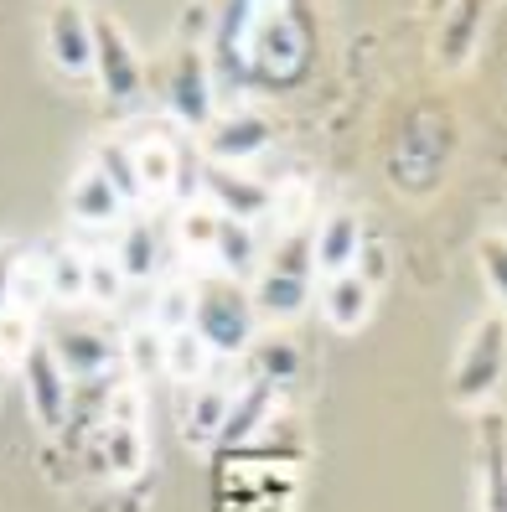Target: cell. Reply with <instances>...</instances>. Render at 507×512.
Wrapping results in <instances>:
<instances>
[{
	"label": "cell",
	"mask_w": 507,
	"mask_h": 512,
	"mask_svg": "<svg viewBox=\"0 0 507 512\" xmlns=\"http://www.w3.org/2000/svg\"><path fill=\"white\" fill-rule=\"evenodd\" d=\"M207 57L218 99H228L233 88H264V94L301 88L316 68L311 0H223Z\"/></svg>",
	"instance_id": "cell-1"
},
{
	"label": "cell",
	"mask_w": 507,
	"mask_h": 512,
	"mask_svg": "<svg viewBox=\"0 0 507 512\" xmlns=\"http://www.w3.org/2000/svg\"><path fill=\"white\" fill-rule=\"evenodd\" d=\"M52 316L42 321L37 337L52 347V357L68 368L73 383L125 373V331H119L99 306H47Z\"/></svg>",
	"instance_id": "cell-2"
},
{
	"label": "cell",
	"mask_w": 507,
	"mask_h": 512,
	"mask_svg": "<svg viewBox=\"0 0 507 512\" xmlns=\"http://www.w3.org/2000/svg\"><path fill=\"white\" fill-rule=\"evenodd\" d=\"M207 37H213V16L202 26H182V37L171 42L166 63L156 73V94L166 114L187 130H207L218 114V83H213V57H207Z\"/></svg>",
	"instance_id": "cell-3"
},
{
	"label": "cell",
	"mask_w": 507,
	"mask_h": 512,
	"mask_svg": "<svg viewBox=\"0 0 507 512\" xmlns=\"http://www.w3.org/2000/svg\"><path fill=\"white\" fill-rule=\"evenodd\" d=\"M451 161H456V119L445 114V109H430V104L409 109L399 140L389 145V176H394V187L404 197H430L445 182Z\"/></svg>",
	"instance_id": "cell-4"
},
{
	"label": "cell",
	"mask_w": 507,
	"mask_h": 512,
	"mask_svg": "<svg viewBox=\"0 0 507 512\" xmlns=\"http://www.w3.org/2000/svg\"><path fill=\"white\" fill-rule=\"evenodd\" d=\"M192 331L213 347V357H244L249 342L259 337V311L249 300V285L233 280V275H218L207 269L197 275V290H192Z\"/></svg>",
	"instance_id": "cell-5"
},
{
	"label": "cell",
	"mask_w": 507,
	"mask_h": 512,
	"mask_svg": "<svg viewBox=\"0 0 507 512\" xmlns=\"http://www.w3.org/2000/svg\"><path fill=\"white\" fill-rule=\"evenodd\" d=\"M507 373V316L487 311L466 331V342L456 352V368H451V399L461 409H492V394Z\"/></svg>",
	"instance_id": "cell-6"
},
{
	"label": "cell",
	"mask_w": 507,
	"mask_h": 512,
	"mask_svg": "<svg viewBox=\"0 0 507 512\" xmlns=\"http://www.w3.org/2000/svg\"><path fill=\"white\" fill-rule=\"evenodd\" d=\"M94 83H99V94L125 114L145 109V94H151V68L140 63L130 32L104 11H94Z\"/></svg>",
	"instance_id": "cell-7"
},
{
	"label": "cell",
	"mask_w": 507,
	"mask_h": 512,
	"mask_svg": "<svg viewBox=\"0 0 507 512\" xmlns=\"http://www.w3.org/2000/svg\"><path fill=\"white\" fill-rule=\"evenodd\" d=\"M21 388H26V409H32L37 430L42 435H63L68 414H73V378L52 357V347L42 337L21 352Z\"/></svg>",
	"instance_id": "cell-8"
},
{
	"label": "cell",
	"mask_w": 507,
	"mask_h": 512,
	"mask_svg": "<svg viewBox=\"0 0 507 512\" xmlns=\"http://www.w3.org/2000/svg\"><path fill=\"white\" fill-rule=\"evenodd\" d=\"M47 57L63 78H94V11L88 0H47Z\"/></svg>",
	"instance_id": "cell-9"
},
{
	"label": "cell",
	"mask_w": 507,
	"mask_h": 512,
	"mask_svg": "<svg viewBox=\"0 0 507 512\" xmlns=\"http://www.w3.org/2000/svg\"><path fill=\"white\" fill-rule=\"evenodd\" d=\"M270 145H275V125H270V114H259L254 104H223L213 114V125H207V161L213 166L244 171Z\"/></svg>",
	"instance_id": "cell-10"
},
{
	"label": "cell",
	"mask_w": 507,
	"mask_h": 512,
	"mask_svg": "<svg viewBox=\"0 0 507 512\" xmlns=\"http://www.w3.org/2000/svg\"><path fill=\"white\" fill-rule=\"evenodd\" d=\"M88 466L109 481H130L151 461V445H145V425L140 419H104L99 430H88Z\"/></svg>",
	"instance_id": "cell-11"
},
{
	"label": "cell",
	"mask_w": 507,
	"mask_h": 512,
	"mask_svg": "<svg viewBox=\"0 0 507 512\" xmlns=\"http://www.w3.org/2000/svg\"><path fill=\"white\" fill-rule=\"evenodd\" d=\"M202 202H213L223 218H238V223H264L275 213V192L254 182L249 171L238 166H202Z\"/></svg>",
	"instance_id": "cell-12"
},
{
	"label": "cell",
	"mask_w": 507,
	"mask_h": 512,
	"mask_svg": "<svg viewBox=\"0 0 507 512\" xmlns=\"http://www.w3.org/2000/svg\"><path fill=\"white\" fill-rule=\"evenodd\" d=\"M363 218L352 213V207H326V213L311 223V264L316 275H347V269L357 264V254H363Z\"/></svg>",
	"instance_id": "cell-13"
},
{
	"label": "cell",
	"mask_w": 507,
	"mask_h": 512,
	"mask_svg": "<svg viewBox=\"0 0 507 512\" xmlns=\"http://www.w3.org/2000/svg\"><path fill=\"white\" fill-rule=\"evenodd\" d=\"M476 512H507V419L497 409L476 419Z\"/></svg>",
	"instance_id": "cell-14"
},
{
	"label": "cell",
	"mask_w": 507,
	"mask_h": 512,
	"mask_svg": "<svg viewBox=\"0 0 507 512\" xmlns=\"http://www.w3.org/2000/svg\"><path fill=\"white\" fill-rule=\"evenodd\" d=\"M487 11L492 0H451L440 11V26H435V63L440 68H466L471 52L482 47V32H487Z\"/></svg>",
	"instance_id": "cell-15"
},
{
	"label": "cell",
	"mask_w": 507,
	"mask_h": 512,
	"mask_svg": "<svg viewBox=\"0 0 507 512\" xmlns=\"http://www.w3.org/2000/svg\"><path fill=\"white\" fill-rule=\"evenodd\" d=\"M233 394H238V383H218L213 373H207L202 383H192V388H182V435H187V445H197V450L218 445Z\"/></svg>",
	"instance_id": "cell-16"
},
{
	"label": "cell",
	"mask_w": 507,
	"mask_h": 512,
	"mask_svg": "<svg viewBox=\"0 0 507 512\" xmlns=\"http://www.w3.org/2000/svg\"><path fill=\"white\" fill-rule=\"evenodd\" d=\"M68 218H73L78 228H104V233H114L119 223L130 218V207L114 197V187L104 182V171L88 161V166L73 176V187H68Z\"/></svg>",
	"instance_id": "cell-17"
},
{
	"label": "cell",
	"mask_w": 507,
	"mask_h": 512,
	"mask_svg": "<svg viewBox=\"0 0 507 512\" xmlns=\"http://www.w3.org/2000/svg\"><path fill=\"white\" fill-rule=\"evenodd\" d=\"M249 300L259 321H295L311 300H316V280L311 275H280V269H254V285H249Z\"/></svg>",
	"instance_id": "cell-18"
},
{
	"label": "cell",
	"mask_w": 507,
	"mask_h": 512,
	"mask_svg": "<svg viewBox=\"0 0 507 512\" xmlns=\"http://www.w3.org/2000/svg\"><path fill=\"white\" fill-rule=\"evenodd\" d=\"M316 295H321V316L332 321L337 331H347V337L363 331L373 306H378V285H368L357 269H347V275H326Z\"/></svg>",
	"instance_id": "cell-19"
},
{
	"label": "cell",
	"mask_w": 507,
	"mask_h": 512,
	"mask_svg": "<svg viewBox=\"0 0 507 512\" xmlns=\"http://www.w3.org/2000/svg\"><path fill=\"white\" fill-rule=\"evenodd\" d=\"M109 259L119 264L125 285L161 275V228L151 218H125L114 228V238H109Z\"/></svg>",
	"instance_id": "cell-20"
},
{
	"label": "cell",
	"mask_w": 507,
	"mask_h": 512,
	"mask_svg": "<svg viewBox=\"0 0 507 512\" xmlns=\"http://www.w3.org/2000/svg\"><path fill=\"white\" fill-rule=\"evenodd\" d=\"M275 394H280V388H270V383L249 378V388H238L233 404H228V419H223V435H218V445H223V450H244V445L259 435L264 419L275 414Z\"/></svg>",
	"instance_id": "cell-21"
},
{
	"label": "cell",
	"mask_w": 507,
	"mask_h": 512,
	"mask_svg": "<svg viewBox=\"0 0 507 512\" xmlns=\"http://www.w3.org/2000/svg\"><path fill=\"white\" fill-rule=\"evenodd\" d=\"M130 145V161H135V182H140V197L156 202V197H171L176 187V145L166 135H125Z\"/></svg>",
	"instance_id": "cell-22"
},
{
	"label": "cell",
	"mask_w": 507,
	"mask_h": 512,
	"mask_svg": "<svg viewBox=\"0 0 507 512\" xmlns=\"http://www.w3.org/2000/svg\"><path fill=\"white\" fill-rule=\"evenodd\" d=\"M42 275H47V300L52 306H83L88 300V254L78 244L42 249Z\"/></svg>",
	"instance_id": "cell-23"
},
{
	"label": "cell",
	"mask_w": 507,
	"mask_h": 512,
	"mask_svg": "<svg viewBox=\"0 0 507 512\" xmlns=\"http://www.w3.org/2000/svg\"><path fill=\"white\" fill-rule=\"evenodd\" d=\"M213 347H207L197 331L187 326V331H171V337H161V373L176 383V388H192V383H202L207 373H213Z\"/></svg>",
	"instance_id": "cell-24"
},
{
	"label": "cell",
	"mask_w": 507,
	"mask_h": 512,
	"mask_svg": "<svg viewBox=\"0 0 507 512\" xmlns=\"http://www.w3.org/2000/svg\"><path fill=\"white\" fill-rule=\"evenodd\" d=\"M249 373L259 383H270V388H285L295 373H301V347H295L285 331H264V337L249 342Z\"/></svg>",
	"instance_id": "cell-25"
},
{
	"label": "cell",
	"mask_w": 507,
	"mask_h": 512,
	"mask_svg": "<svg viewBox=\"0 0 507 512\" xmlns=\"http://www.w3.org/2000/svg\"><path fill=\"white\" fill-rule=\"evenodd\" d=\"M192 290H197V275H171L156 300H151V321L145 326H156L161 337H171V331H187L192 326Z\"/></svg>",
	"instance_id": "cell-26"
},
{
	"label": "cell",
	"mask_w": 507,
	"mask_h": 512,
	"mask_svg": "<svg viewBox=\"0 0 507 512\" xmlns=\"http://www.w3.org/2000/svg\"><path fill=\"white\" fill-rule=\"evenodd\" d=\"M218 228H223V213L213 202H187L182 213H176V244H182L187 254H202L207 264H213V244H218Z\"/></svg>",
	"instance_id": "cell-27"
},
{
	"label": "cell",
	"mask_w": 507,
	"mask_h": 512,
	"mask_svg": "<svg viewBox=\"0 0 507 512\" xmlns=\"http://www.w3.org/2000/svg\"><path fill=\"white\" fill-rule=\"evenodd\" d=\"M94 166L104 171V182L114 187V197L125 202V207H140V202H145V197H140V182H135V161H130L125 135H119V140H104V145L94 150Z\"/></svg>",
	"instance_id": "cell-28"
},
{
	"label": "cell",
	"mask_w": 507,
	"mask_h": 512,
	"mask_svg": "<svg viewBox=\"0 0 507 512\" xmlns=\"http://www.w3.org/2000/svg\"><path fill=\"white\" fill-rule=\"evenodd\" d=\"M482 280L497 300V311H507V233H497V238L482 244Z\"/></svg>",
	"instance_id": "cell-29"
},
{
	"label": "cell",
	"mask_w": 507,
	"mask_h": 512,
	"mask_svg": "<svg viewBox=\"0 0 507 512\" xmlns=\"http://www.w3.org/2000/svg\"><path fill=\"white\" fill-rule=\"evenodd\" d=\"M445 6H451V0H425V11H430V16H440Z\"/></svg>",
	"instance_id": "cell-30"
}]
</instances>
